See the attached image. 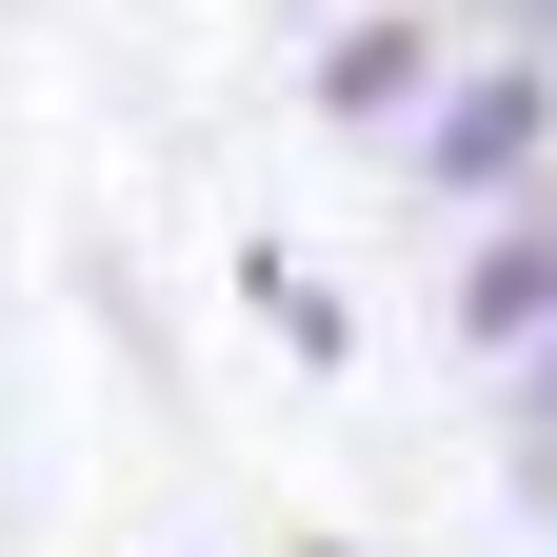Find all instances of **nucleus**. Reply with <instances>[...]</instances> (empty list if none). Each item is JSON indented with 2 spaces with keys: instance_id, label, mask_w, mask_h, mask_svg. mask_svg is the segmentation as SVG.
Masks as SVG:
<instances>
[{
  "instance_id": "nucleus-1",
  "label": "nucleus",
  "mask_w": 557,
  "mask_h": 557,
  "mask_svg": "<svg viewBox=\"0 0 557 557\" xmlns=\"http://www.w3.org/2000/svg\"><path fill=\"white\" fill-rule=\"evenodd\" d=\"M379 160H398L418 220H498V199H537V180H557V60L458 40V60H438V100H418Z\"/></svg>"
},
{
  "instance_id": "nucleus-2",
  "label": "nucleus",
  "mask_w": 557,
  "mask_h": 557,
  "mask_svg": "<svg viewBox=\"0 0 557 557\" xmlns=\"http://www.w3.org/2000/svg\"><path fill=\"white\" fill-rule=\"evenodd\" d=\"M438 319H458V359H537V338H557V180L498 199V220H458Z\"/></svg>"
},
{
  "instance_id": "nucleus-3",
  "label": "nucleus",
  "mask_w": 557,
  "mask_h": 557,
  "mask_svg": "<svg viewBox=\"0 0 557 557\" xmlns=\"http://www.w3.org/2000/svg\"><path fill=\"white\" fill-rule=\"evenodd\" d=\"M438 60H458V40L418 21V0H359V21L299 60V100H319V139H398L418 100H438Z\"/></svg>"
},
{
  "instance_id": "nucleus-4",
  "label": "nucleus",
  "mask_w": 557,
  "mask_h": 557,
  "mask_svg": "<svg viewBox=\"0 0 557 557\" xmlns=\"http://www.w3.org/2000/svg\"><path fill=\"white\" fill-rule=\"evenodd\" d=\"M239 319H259L299 379H338V359H359V299H338V278H319L299 239H239Z\"/></svg>"
},
{
  "instance_id": "nucleus-5",
  "label": "nucleus",
  "mask_w": 557,
  "mask_h": 557,
  "mask_svg": "<svg viewBox=\"0 0 557 557\" xmlns=\"http://www.w3.org/2000/svg\"><path fill=\"white\" fill-rule=\"evenodd\" d=\"M498 438H557V338H537V359H498Z\"/></svg>"
},
{
  "instance_id": "nucleus-6",
  "label": "nucleus",
  "mask_w": 557,
  "mask_h": 557,
  "mask_svg": "<svg viewBox=\"0 0 557 557\" xmlns=\"http://www.w3.org/2000/svg\"><path fill=\"white\" fill-rule=\"evenodd\" d=\"M498 478H518V518L557 537V438H498Z\"/></svg>"
},
{
  "instance_id": "nucleus-7",
  "label": "nucleus",
  "mask_w": 557,
  "mask_h": 557,
  "mask_svg": "<svg viewBox=\"0 0 557 557\" xmlns=\"http://www.w3.org/2000/svg\"><path fill=\"white\" fill-rule=\"evenodd\" d=\"M498 40H518V60H557V0H518V21H498Z\"/></svg>"
},
{
  "instance_id": "nucleus-8",
  "label": "nucleus",
  "mask_w": 557,
  "mask_h": 557,
  "mask_svg": "<svg viewBox=\"0 0 557 557\" xmlns=\"http://www.w3.org/2000/svg\"><path fill=\"white\" fill-rule=\"evenodd\" d=\"M299 557H359V537H299Z\"/></svg>"
}]
</instances>
